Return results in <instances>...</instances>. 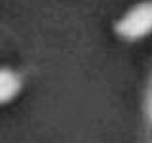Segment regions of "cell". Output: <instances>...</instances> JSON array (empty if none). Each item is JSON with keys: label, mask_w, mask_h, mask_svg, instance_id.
Listing matches in <instances>:
<instances>
[{"label": "cell", "mask_w": 152, "mask_h": 143, "mask_svg": "<svg viewBox=\"0 0 152 143\" xmlns=\"http://www.w3.org/2000/svg\"><path fill=\"white\" fill-rule=\"evenodd\" d=\"M112 32L118 40L133 44L152 35V0H137L112 23Z\"/></svg>", "instance_id": "1"}, {"label": "cell", "mask_w": 152, "mask_h": 143, "mask_svg": "<svg viewBox=\"0 0 152 143\" xmlns=\"http://www.w3.org/2000/svg\"><path fill=\"white\" fill-rule=\"evenodd\" d=\"M27 69L0 65V107L10 105L19 97L27 84Z\"/></svg>", "instance_id": "2"}, {"label": "cell", "mask_w": 152, "mask_h": 143, "mask_svg": "<svg viewBox=\"0 0 152 143\" xmlns=\"http://www.w3.org/2000/svg\"><path fill=\"white\" fill-rule=\"evenodd\" d=\"M141 141L152 143V67L141 90Z\"/></svg>", "instance_id": "3"}]
</instances>
